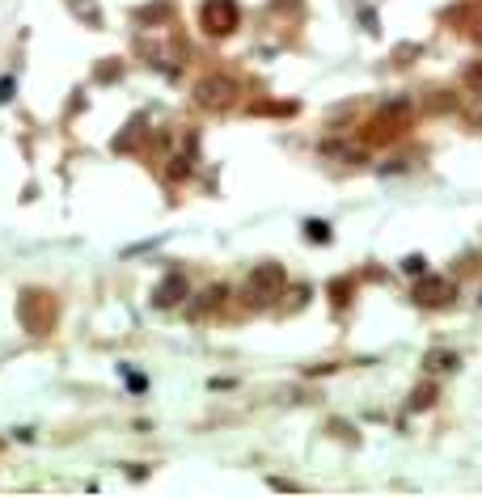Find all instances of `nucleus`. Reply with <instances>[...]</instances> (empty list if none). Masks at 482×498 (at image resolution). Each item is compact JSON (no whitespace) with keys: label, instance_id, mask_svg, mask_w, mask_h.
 <instances>
[{"label":"nucleus","instance_id":"obj_3","mask_svg":"<svg viewBox=\"0 0 482 498\" xmlns=\"http://www.w3.org/2000/svg\"><path fill=\"white\" fill-rule=\"evenodd\" d=\"M465 85H469V89H482V64L465 68Z\"/></svg>","mask_w":482,"mask_h":498},{"label":"nucleus","instance_id":"obj_2","mask_svg":"<svg viewBox=\"0 0 482 498\" xmlns=\"http://www.w3.org/2000/svg\"><path fill=\"white\" fill-rule=\"evenodd\" d=\"M229 97H233V85H229V81H203V85H199V101H203V106H225Z\"/></svg>","mask_w":482,"mask_h":498},{"label":"nucleus","instance_id":"obj_5","mask_svg":"<svg viewBox=\"0 0 482 498\" xmlns=\"http://www.w3.org/2000/svg\"><path fill=\"white\" fill-rule=\"evenodd\" d=\"M13 97V81H0V101H9Z\"/></svg>","mask_w":482,"mask_h":498},{"label":"nucleus","instance_id":"obj_1","mask_svg":"<svg viewBox=\"0 0 482 498\" xmlns=\"http://www.w3.org/2000/svg\"><path fill=\"white\" fill-rule=\"evenodd\" d=\"M237 26V9L225 5V0H207V9H203V30L207 34H229Z\"/></svg>","mask_w":482,"mask_h":498},{"label":"nucleus","instance_id":"obj_4","mask_svg":"<svg viewBox=\"0 0 482 498\" xmlns=\"http://www.w3.org/2000/svg\"><path fill=\"white\" fill-rule=\"evenodd\" d=\"M309 237H313V241H321V237H330V229H326V224H317V219H313V224H309Z\"/></svg>","mask_w":482,"mask_h":498}]
</instances>
